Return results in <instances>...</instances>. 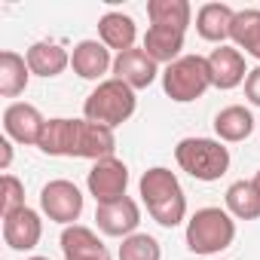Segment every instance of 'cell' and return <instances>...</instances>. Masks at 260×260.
<instances>
[{"instance_id": "obj_27", "label": "cell", "mask_w": 260, "mask_h": 260, "mask_svg": "<svg viewBox=\"0 0 260 260\" xmlns=\"http://www.w3.org/2000/svg\"><path fill=\"white\" fill-rule=\"evenodd\" d=\"M25 208V184L16 175H4V196H0V214H13Z\"/></svg>"}, {"instance_id": "obj_9", "label": "cell", "mask_w": 260, "mask_h": 260, "mask_svg": "<svg viewBox=\"0 0 260 260\" xmlns=\"http://www.w3.org/2000/svg\"><path fill=\"white\" fill-rule=\"evenodd\" d=\"M95 223L104 236H113V239H128L132 233H138V223H141V208L132 196H122L116 202H107V205H98L95 208Z\"/></svg>"}, {"instance_id": "obj_14", "label": "cell", "mask_w": 260, "mask_h": 260, "mask_svg": "<svg viewBox=\"0 0 260 260\" xmlns=\"http://www.w3.org/2000/svg\"><path fill=\"white\" fill-rule=\"evenodd\" d=\"M61 254L64 260H113L107 245L95 236V230L74 223L61 230Z\"/></svg>"}, {"instance_id": "obj_16", "label": "cell", "mask_w": 260, "mask_h": 260, "mask_svg": "<svg viewBox=\"0 0 260 260\" xmlns=\"http://www.w3.org/2000/svg\"><path fill=\"white\" fill-rule=\"evenodd\" d=\"M25 61L31 68L34 77H58L64 74V68L71 64V52L61 46V43H52V40H37L28 46L25 52Z\"/></svg>"}, {"instance_id": "obj_20", "label": "cell", "mask_w": 260, "mask_h": 260, "mask_svg": "<svg viewBox=\"0 0 260 260\" xmlns=\"http://www.w3.org/2000/svg\"><path fill=\"white\" fill-rule=\"evenodd\" d=\"M116 150V135L113 128L107 125H98V122H89V119H80V147H77V159H107L113 156Z\"/></svg>"}, {"instance_id": "obj_28", "label": "cell", "mask_w": 260, "mask_h": 260, "mask_svg": "<svg viewBox=\"0 0 260 260\" xmlns=\"http://www.w3.org/2000/svg\"><path fill=\"white\" fill-rule=\"evenodd\" d=\"M245 98H248L254 107H260V68L248 71V80H245Z\"/></svg>"}, {"instance_id": "obj_19", "label": "cell", "mask_w": 260, "mask_h": 260, "mask_svg": "<svg viewBox=\"0 0 260 260\" xmlns=\"http://www.w3.org/2000/svg\"><path fill=\"white\" fill-rule=\"evenodd\" d=\"M156 64H175L181 58V49H184V31L178 28H162V25H150L147 34H144V46H141Z\"/></svg>"}, {"instance_id": "obj_32", "label": "cell", "mask_w": 260, "mask_h": 260, "mask_svg": "<svg viewBox=\"0 0 260 260\" xmlns=\"http://www.w3.org/2000/svg\"><path fill=\"white\" fill-rule=\"evenodd\" d=\"M211 260H223V257H211Z\"/></svg>"}, {"instance_id": "obj_22", "label": "cell", "mask_w": 260, "mask_h": 260, "mask_svg": "<svg viewBox=\"0 0 260 260\" xmlns=\"http://www.w3.org/2000/svg\"><path fill=\"white\" fill-rule=\"evenodd\" d=\"M34 74H31L25 55H19L13 49L0 52V95H4V98H19L28 89V80Z\"/></svg>"}, {"instance_id": "obj_4", "label": "cell", "mask_w": 260, "mask_h": 260, "mask_svg": "<svg viewBox=\"0 0 260 260\" xmlns=\"http://www.w3.org/2000/svg\"><path fill=\"white\" fill-rule=\"evenodd\" d=\"M175 159L181 172L205 184L220 181L230 169V150L223 147V141L214 138H181L175 147Z\"/></svg>"}, {"instance_id": "obj_2", "label": "cell", "mask_w": 260, "mask_h": 260, "mask_svg": "<svg viewBox=\"0 0 260 260\" xmlns=\"http://www.w3.org/2000/svg\"><path fill=\"white\" fill-rule=\"evenodd\" d=\"M187 248L193 254L202 257H217L220 251H226L236 239V217L226 208L208 205L199 208L190 220H187Z\"/></svg>"}, {"instance_id": "obj_12", "label": "cell", "mask_w": 260, "mask_h": 260, "mask_svg": "<svg viewBox=\"0 0 260 260\" xmlns=\"http://www.w3.org/2000/svg\"><path fill=\"white\" fill-rule=\"evenodd\" d=\"M208 58V71H211V86L214 89H236L248 80V68H245V55L236 49V46H217L211 49Z\"/></svg>"}, {"instance_id": "obj_3", "label": "cell", "mask_w": 260, "mask_h": 260, "mask_svg": "<svg viewBox=\"0 0 260 260\" xmlns=\"http://www.w3.org/2000/svg\"><path fill=\"white\" fill-rule=\"evenodd\" d=\"M135 107H138L135 89H128L122 80L110 77V80H101L89 92V98L83 101V119L107 125V128H116V125L132 119Z\"/></svg>"}, {"instance_id": "obj_31", "label": "cell", "mask_w": 260, "mask_h": 260, "mask_svg": "<svg viewBox=\"0 0 260 260\" xmlns=\"http://www.w3.org/2000/svg\"><path fill=\"white\" fill-rule=\"evenodd\" d=\"M28 260H49V257H28Z\"/></svg>"}, {"instance_id": "obj_5", "label": "cell", "mask_w": 260, "mask_h": 260, "mask_svg": "<svg viewBox=\"0 0 260 260\" xmlns=\"http://www.w3.org/2000/svg\"><path fill=\"white\" fill-rule=\"evenodd\" d=\"M208 89H211V71L205 55H181L175 64L162 71V92L178 104H190L202 98Z\"/></svg>"}, {"instance_id": "obj_30", "label": "cell", "mask_w": 260, "mask_h": 260, "mask_svg": "<svg viewBox=\"0 0 260 260\" xmlns=\"http://www.w3.org/2000/svg\"><path fill=\"white\" fill-rule=\"evenodd\" d=\"M251 184H254V190H257V196H260V169H257V175L251 178Z\"/></svg>"}, {"instance_id": "obj_10", "label": "cell", "mask_w": 260, "mask_h": 260, "mask_svg": "<svg viewBox=\"0 0 260 260\" xmlns=\"http://www.w3.org/2000/svg\"><path fill=\"white\" fill-rule=\"evenodd\" d=\"M43 239V220L34 208H19L13 214H4V242L13 251H34Z\"/></svg>"}, {"instance_id": "obj_15", "label": "cell", "mask_w": 260, "mask_h": 260, "mask_svg": "<svg viewBox=\"0 0 260 260\" xmlns=\"http://www.w3.org/2000/svg\"><path fill=\"white\" fill-rule=\"evenodd\" d=\"M71 68L80 80H98L113 71V58H110V49L101 43V40H80L71 52Z\"/></svg>"}, {"instance_id": "obj_24", "label": "cell", "mask_w": 260, "mask_h": 260, "mask_svg": "<svg viewBox=\"0 0 260 260\" xmlns=\"http://www.w3.org/2000/svg\"><path fill=\"white\" fill-rule=\"evenodd\" d=\"M230 40L236 43L239 52L245 49L251 58L260 61V10H239L233 19Z\"/></svg>"}, {"instance_id": "obj_1", "label": "cell", "mask_w": 260, "mask_h": 260, "mask_svg": "<svg viewBox=\"0 0 260 260\" xmlns=\"http://www.w3.org/2000/svg\"><path fill=\"white\" fill-rule=\"evenodd\" d=\"M138 190H141V199H144L150 217L159 226L172 230L187 217V196H184V187L172 169H166V166L147 169L138 181Z\"/></svg>"}, {"instance_id": "obj_26", "label": "cell", "mask_w": 260, "mask_h": 260, "mask_svg": "<svg viewBox=\"0 0 260 260\" xmlns=\"http://www.w3.org/2000/svg\"><path fill=\"white\" fill-rule=\"evenodd\" d=\"M116 257L119 260H162V248L150 233H132L128 239H122Z\"/></svg>"}, {"instance_id": "obj_29", "label": "cell", "mask_w": 260, "mask_h": 260, "mask_svg": "<svg viewBox=\"0 0 260 260\" xmlns=\"http://www.w3.org/2000/svg\"><path fill=\"white\" fill-rule=\"evenodd\" d=\"M10 162H13V144H10V138H0V169H10Z\"/></svg>"}, {"instance_id": "obj_21", "label": "cell", "mask_w": 260, "mask_h": 260, "mask_svg": "<svg viewBox=\"0 0 260 260\" xmlns=\"http://www.w3.org/2000/svg\"><path fill=\"white\" fill-rule=\"evenodd\" d=\"M214 132H217V141H223V144H239V141H245V138L254 132V116H251L248 107L230 104V107H223V110L214 116Z\"/></svg>"}, {"instance_id": "obj_7", "label": "cell", "mask_w": 260, "mask_h": 260, "mask_svg": "<svg viewBox=\"0 0 260 260\" xmlns=\"http://www.w3.org/2000/svg\"><path fill=\"white\" fill-rule=\"evenodd\" d=\"M86 187H89V196H95L98 205L116 202L128 190V166L116 156L98 159V162H92V169L86 175Z\"/></svg>"}, {"instance_id": "obj_18", "label": "cell", "mask_w": 260, "mask_h": 260, "mask_svg": "<svg viewBox=\"0 0 260 260\" xmlns=\"http://www.w3.org/2000/svg\"><path fill=\"white\" fill-rule=\"evenodd\" d=\"M233 19H236L233 7H226V4H205L196 13V31H199L202 40L223 46V40H230Z\"/></svg>"}, {"instance_id": "obj_17", "label": "cell", "mask_w": 260, "mask_h": 260, "mask_svg": "<svg viewBox=\"0 0 260 260\" xmlns=\"http://www.w3.org/2000/svg\"><path fill=\"white\" fill-rule=\"evenodd\" d=\"M98 40L107 49H116V55L128 52V49H135L138 25H135L132 16H125V13H104L98 19Z\"/></svg>"}, {"instance_id": "obj_25", "label": "cell", "mask_w": 260, "mask_h": 260, "mask_svg": "<svg viewBox=\"0 0 260 260\" xmlns=\"http://www.w3.org/2000/svg\"><path fill=\"white\" fill-rule=\"evenodd\" d=\"M147 19H150V25L187 31L190 19H193V7L187 0H150L147 4Z\"/></svg>"}, {"instance_id": "obj_8", "label": "cell", "mask_w": 260, "mask_h": 260, "mask_svg": "<svg viewBox=\"0 0 260 260\" xmlns=\"http://www.w3.org/2000/svg\"><path fill=\"white\" fill-rule=\"evenodd\" d=\"M43 128H46V119L43 113L28 104V101H13L7 110H4V132L10 141L16 144H25V147H37L40 138H43Z\"/></svg>"}, {"instance_id": "obj_13", "label": "cell", "mask_w": 260, "mask_h": 260, "mask_svg": "<svg viewBox=\"0 0 260 260\" xmlns=\"http://www.w3.org/2000/svg\"><path fill=\"white\" fill-rule=\"evenodd\" d=\"M46 156H71L77 159V147H80V119H68V116H55L46 119L43 138L37 144Z\"/></svg>"}, {"instance_id": "obj_23", "label": "cell", "mask_w": 260, "mask_h": 260, "mask_svg": "<svg viewBox=\"0 0 260 260\" xmlns=\"http://www.w3.org/2000/svg\"><path fill=\"white\" fill-rule=\"evenodd\" d=\"M223 208L236 220H257L260 217V196L251 181H233L223 193Z\"/></svg>"}, {"instance_id": "obj_11", "label": "cell", "mask_w": 260, "mask_h": 260, "mask_svg": "<svg viewBox=\"0 0 260 260\" xmlns=\"http://www.w3.org/2000/svg\"><path fill=\"white\" fill-rule=\"evenodd\" d=\"M113 77L122 80L128 89H147L156 77H159V64L144 52V49H128V52H119L113 58Z\"/></svg>"}, {"instance_id": "obj_6", "label": "cell", "mask_w": 260, "mask_h": 260, "mask_svg": "<svg viewBox=\"0 0 260 260\" xmlns=\"http://www.w3.org/2000/svg\"><path fill=\"white\" fill-rule=\"evenodd\" d=\"M40 211L61 223V226H74L83 214V193L74 181H64V178H55L49 181L43 190H40Z\"/></svg>"}]
</instances>
